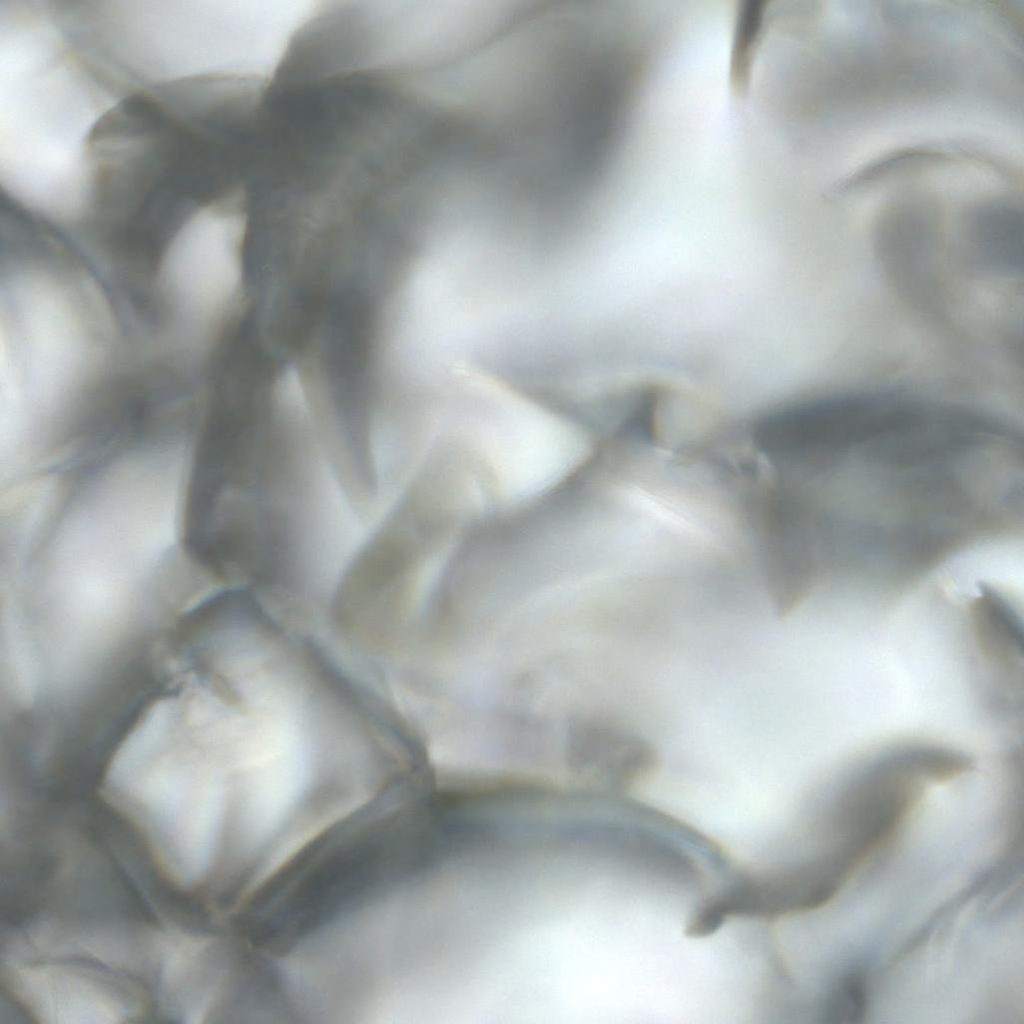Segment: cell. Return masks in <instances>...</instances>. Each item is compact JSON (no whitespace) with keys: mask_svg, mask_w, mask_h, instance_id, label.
<instances>
[{"mask_svg":"<svg viewBox=\"0 0 1024 1024\" xmlns=\"http://www.w3.org/2000/svg\"><path fill=\"white\" fill-rule=\"evenodd\" d=\"M1 390L9 412L69 417L110 386L122 345L113 312L69 255L30 250L2 274Z\"/></svg>","mask_w":1024,"mask_h":1024,"instance_id":"1","label":"cell"},{"mask_svg":"<svg viewBox=\"0 0 1024 1024\" xmlns=\"http://www.w3.org/2000/svg\"><path fill=\"white\" fill-rule=\"evenodd\" d=\"M285 880H287V878H286V879H283V880H281V881H279L278 883H280V882H282V881H285ZM275 884H277V883H275ZM275 884H273V885H275ZM273 885H271V886H273ZM271 886H269V887H271ZM269 887H268V888H269ZM268 888H266V889H268ZM266 889H265V890H266ZM265 890H264V891H265ZM261 893H262V892H261ZM261 893H260V894H261ZM256 897H257V896H256ZM256 897H255V898H256Z\"/></svg>","mask_w":1024,"mask_h":1024,"instance_id":"7","label":"cell"},{"mask_svg":"<svg viewBox=\"0 0 1024 1024\" xmlns=\"http://www.w3.org/2000/svg\"><path fill=\"white\" fill-rule=\"evenodd\" d=\"M113 419H114V418H112V420H113ZM116 421H117V419L115 418V419H114V426H113L114 432L116 431V424H117V423H116ZM111 425H112V421H111V424H110V426H109L108 430L106 429V430H107V432H109V430H110V428H111Z\"/></svg>","mask_w":1024,"mask_h":1024,"instance_id":"6","label":"cell"},{"mask_svg":"<svg viewBox=\"0 0 1024 1024\" xmlns=\"http://www.w3.org/2000/svg\"><path fill=\"white\" fill-rule=\"evenodd\" d=\"M867 1006V987L864 974L857 970L850 972L843 980L840 988L833 994L829 1016L846 1017L845 1021H860Z\"/></svg>","mask_w":1024,"mask_h":1024,"instance_id":"5","label":"cell"},{"mask_svg":"<svg viewBox=\"0 0 1024 1024\" xmlns=\"http://www.w3.org/2000/svg\"><path fill=\"white\" fill-rule=\"evenodd\" d=\"M193 773L255 826L281 814L310 767L312 729L305 694L249 678L194 679L184 709Z\"/></svg>","mask_w":1024,"mask_h":1024,"instance_id":"2","label":"cell"},{"mask_svg":"<svg viewBox=\"0 0 1024 1024\" xmlns=\"http://www.w3.org/2000/svg\"><path fill=\"white\" fill-rule=\"evenodd\" d=\"M14 973L17 991L36 1016L49 1022H114L128 1014L107 987L85 971L46 964Z\"/></svg>","mask_w":1024,"mask_h":1024,"instance_id":"4","label":"cell"},{"mask_svg":"<svg viewBox=\"0 0 1024 1024\" xmlns=\"http://www.w3.org/2000/svg\"><path fill=\"white\" fill-rule=\"evenodd\" d=\"M961 265L973 275L1008 278L1023 270V187L990 193L962 215L955 231Z\"/></svg>","mask_w":1024,"mask_h":1024,"instance_id":"3","label":"cell"}]
</instances>
